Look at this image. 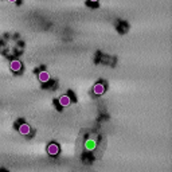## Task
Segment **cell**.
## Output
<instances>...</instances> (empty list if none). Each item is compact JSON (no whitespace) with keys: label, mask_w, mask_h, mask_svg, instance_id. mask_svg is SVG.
Wrapping results in <instances>:
<instances>
[{"label":"cell","mask_w":172,"mask_h":172,"mask_svg":"<svg viewBox=\"0 0 172 172\" xmlns=\"http://www.w3.org/2000/svg\"><path fill=\"white\" fill-rule=\"evenodd\" d=\"M38 78H39V81L42 83H46L50 81V74H48L47 71H40V73L38 74Z\"/></svg>","instance_id":"obj_5"},{"label":"cell","mask_w":172,"mask_h":172,"mask_svg":"<svg viewBox=\"0 0 172 172\" xmlns=\"http://www.w3.org/2000/svg\"><path fill=\"white\" fill-rule=\"evenodd\" d=\"M93 92H94V94H97V96H102V94L105 93V86H104L102 83H96Z\"/></svg>","instance_id":"obj_3"},{"label":"cell","mask_w":172,"mask_h":172,"mask_svg":"<svg viewBox=\"0 0 172 172\" xmlns=\"http://www.w3.org/2000/svg\"><path fill=\"white\" fill-rule=\"evenodd\" d=\"M30 132H31V128L28 124H22L19 126V133H20V135L27 136V135H30Z\"/></svg>","instance_id":"obj_4"},{"label":"cell","mask_w":172,"mask_h":172,"mask_svg":"<svg viewBox=\"0 0 172 172\" xmlns=\"http://www.w3.org/2000/svg\"><path fill=\"white\" fill-rule=\"evenodd\" d=\"M11 70L12 71H15V73H16V71H20L22 70V62H20V61H11Z\"/></svg>","instance_id":"obj_6"},{"label":"cell","mask_w":172,"mask_h":172,"mask_svg":"<svg viewBox=\"0 0 172 172\" xmlns=\"http://www.w3.org/2000/svg\"><path fill=\"white\" fill-rule=\"evenodd\" d=\"M90 2H98V0H90Z\"/></svg>","instance_id":"obj_8"},{"label":"cell","mask_w":172,"mask_h":172,"mask_svg":"<svg viewBox=\"0 0 172 172\" xmlns=\"http://www.w3.org/2000/svg\"><path fill=\"white\" fill-rule=\"evenodd\" d=\"M71 104V100L69 96H66V94H63V96L59 97V105L63 106V108H66V106H69Z\"/></svg>","instance_id":"obj_2"},{"label":"cell","mask_w":172,"mask_h":172,"mask_svg":"<svg viewBox=\"0 0 172 172\" xmlns=\"http://www.w3.org/2000/svg\"><path fill=\"white\" fill-rule=\"evenodd\" d=\"M47 153L50 155V156H57V155L59 153V147H58V144L51 142V144L47 147Z\"/></svg>","instance_id":"obj_1"},{"label":"cell","mask_w":172,"mask_h":172,"mask_svg":"<svg viewBox=\"0 0 172 172\" xmlns=\"http://www.w3.org/2000/svg\"><path fill=\"white\" fill-rule=\"evenodd\" d=\"M8 2H9V3H15L16 0H8Z\"/></svg>","instance_id":"obj_7"}]
</instances>
